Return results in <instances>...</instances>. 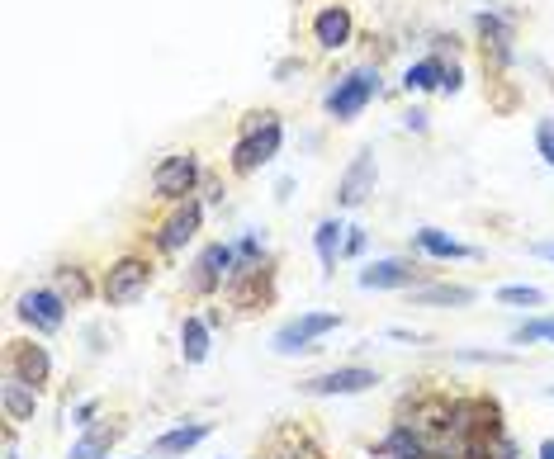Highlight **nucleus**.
Listing matches in <instances>:
<instances>
[{
	"mask_svg": "<svg viewBox=\"0 0 554 459\" xmlns=\"http://www.w3.org/2000/svg\"><path fill=\"white\" fill-rule=\"evenodd\" d=\"M360 289H412L417 284V265L403 261V256H384V261H370L356 275Z\"/></svg>",
	"mask_w": 554,
	"mask_h": 459,
	"instance_id": "nucleus-12",
	"label": "nucleus"
},
{
	"mask_svg": "<svg viewBox=\"0 0 554 459\" xmlns=\"http://www.w3.org/2000/svg\"><path fill=\"white\" fill-rule=\"evenodd\" d=\"M199 223H204V204L199 199H180L176 204V213L161 223V232H157V247L166 251V256H176L185 242H195V232H199Z\"/></svg>",
	"mask_w": 554,
	"mask_h": 459,
	"instance_id": "nucleus-10",
	"label": "nucleus"
},
{
	"mask_svg": "<svg viewBox=\"0 0 554 459\" xmlns=\"http://www.w3.org/2000/svg\"><path fill=\"white\" fill-rule=\"evenodd\" d=\"M280 142H285V128H280V119H275L270 109H261V114H247V124H242V142L233 147V171H237V176H251V171H261L266 161H275Z\"/></svg>",
	"mask_w": 554,
	"mask_h": 459,
	"instance_id": "nucleus-1",
	"label": "nucleus"
},
{
	"mask_svg": "<svg viewBox=\"0 0 554 459\" xmlns=\"http://www.w3.org/2000/svg\"><path fill=\"white\" fill-rule=\"evenodd\" d=\"M455 360H465V365H507L512 355H502V351H455Z\"/></svg>",
	"mask_w": 554,
	"mask_h": 459,
	"instance_id": "nucleus-30",
	"label": "nucleus"
},
{
	"mask_svg": "<svg viewBox=\"0 0 554 459\" xmlns=\"http://www.w3.org/2000/svg\"><path fill=\"white\" fill-rule=\"evenodd\" d=\"M375 384H379L375 370H365V365H341V370L304 379L299 393H308V398H351V393H365V389H375Z\"/></svg>",
	"mask_w": 554,
	"mask_h": 459,
	"instance_id": "nucleus-8",
	"label": "nucleus"
},
{
	"mask_svg": "<svg viewBox=\"0 0 554 459\" xmlns=\"http://www.w3.org/2000/svg\"><path fill=\"white\" fill-rule=\"evenodd\" d=\"M379 455L384 459H431V445L412 431L408 422H398L389 436H384V445H379Z\"/></svg>",
	"mask_w": 554,
	"mask_h": 459,
	"instance_id": "nucleus-22",
	"label": "nucleus"
},
{
	"mask_svg": "<svg viewBox=\"0 0 554 459\" xmlns=\"http://www.w3.org/2000/svg\"><path fill=\"white\" fill-rule=\"evenodd\" d=\"M209 431H214L209 422H180V426H171V431H161L157 441H152V455H157V459L190 455L195 445H204V441H209Z\"/></svg>",
	"mask_w": 554,
	"mask_h": 459,
	"instance_id": "nucleus-16",
	"label": "nucleus"
},
{
	"mask_svg": "<svg viewBox=\"0 0 554 459\" xmlns=\"http://www.w3.org/2000/svg\"><path fill=\"white\" fill-rule=\"evenodd\" d=\"M5 459H19V450H15V431H5Z\"/></svg>",
	"mask_w": 554,
	"mask_h": 459,
	"instance_id": "nucleus-36",
	"label": "nucleus"
},
{
	"mask_svg": "<svg viewBox=\"0 0 554 459\" xmlns=\"http://www.w3.org/2000/svg\"><path fill=\"white\" fill-rule=\"evenodd\" d=\"M313 247H318L322 275H332V270H337V261L346 256V223H341V218H322L318 232H313Z\"/></svg>",
	"mask_w": 554,
	"mask_h": 459,
	"instance_id": "nucleus-20",
	"label": "nucleus"
},
{
	"mask_svg": "<svg viewBox=\"0 0 554 459\" xmlns=\"http://www.w3.org/2000/svg\"><path fill=\"white\" fill-rule=\"evenodd\" d=\"M450 436L460 441H498L502 436V407L498 398H455V422H450Z\"/></svg>",
	"mask_w": 554,
	"mask_h": 459,
	"instance_id": "nucleus-2",
	"label": "nucleus"
},
{
	"mask_svg": "<svg viewBox=\"0 0 554 459\" xmlns=\"http://www.w3.org/2000/svg\"><path fill=\"white\" fill-rule=\"evenodd\" d=\"M280 459H299V455H280Z\"/></svg>",
	"mask_w": 554,
	"mask_h": 459,
	"instance_id": "nucleus-39",
	"label": "nucleus"
},
{
	"mask_svg": "<svg viewBox=\"0 0 554 459\" xmlns=\"http://www.w3.org/2000/svg\"><path fill=\"white\" fill-rule=\"evenodd\" d=\"M531 251H536V256H545V261H554V242H536Z\"/></svg>",
	"mask_w": 554,
	"mask_h": 459,
	"instance_id": "nucleus-35",
	"label": "nucleus"
},
{
	"mask_svg": "<svg viewBox=\"0 0 554 459\" xmlns=\"http://www.w3.org/2000/svg\"><path fill=\"white\" fill-rule=\"evenodd\" d=\"M351 34H356V19H351L346 5H322L318 15H313V38H318V48H327V53L346 48Z\"/></svg>",
	"mask_w": 554,
	"mask_h": 459,
	"instance_id": "nucleus-13",
	"label": "nucleus"
},
{
	"mask_svg": "<svg viewBox=\"0 0 554 459\" xmlns=\"http://www.w3.org/2000/svg\"><path fill=\"white\" fill-rule=\"evenodd\" d=\"M228 299L237 303V308H261V303L270 299V270H237L233 280H228Z\"/></svg>",
	"mask_w": 554,
	"mask_h": 459,
	"instance_id": "nucleus-19",
	"label": "nucleus"
},
{
	"mask_svg": "<svg viewBox=\"0 0 554 459\" xmlns=\"http://www.w3.org/2000/svg\"><path fill=\"white\" fill-rule=\"evenodd\" d=\"M365 251V228H346V256H360Z\"/></svg>",
	"mask_w": 554,
	"mask_h": 459,
	"instance_id": "nucleus-32",
	"label": "nucleus"
},
{
	"mask_svg": "<svg viewBox=\"0 0 554 459\" xmlns=\"http://www.w3.org/2000/svg\"><path fill=\"white\" fill-rule=\"evenodd\" d=\"M15 318L29 322L34 332L53 336V332H62V322H67V299H62L57 289H24L15 303Z\"/></svg>",
	"mask_w": 554,
	"mask_h": 459,
	"instance_id": "nucleus-7",
	"label": "nucleus"
},
{
	"mask_svg": "<svg viewBox=\"0 0 554 459\" xmlns=\"http://www.w3.org/2000/svg\"><path fill=\"white\" fill-rule=\"evenodd\" d=\"M545 393H550V398H554V384H550V389H545Z\"/></svg>",
	"mask_w": 554,
	"mask_h": 459,
	"instance_id": "nucleus-38",
	"label": "nucleus"
},
{
	"mask_svg": "<svg viewBox=\"0 0 554 459\" xmlns=\"http://www.w3.org/2000/svg\"><path fill=\"white\" fill-rule=\"evenodd\" d=\"M375 195V157L370 152H356V161L346 166V176L337 185V204L341 209H356L365 199Z\"/></svg>",
	"mask_w": 554,
	"mask_h": 459,
	"instance_id": "nucleus-14",
	"label": "nucleus"
},
{
	"mask_svg": "<svg viewBox=\"0 0 554 459\" xmlns=\"http://www.w3.org/2000/svg\"><path fill=\"white\" fill-rule=\"evenodd\" d=\"M375 95H379V71L375 67H356L327 90V114H332V119H356Z\"/></svg>",
	"mask_w": 554,
	"mask_h": 459,
	"instance_id": "nucleus-4",
	"label": "nucleus"
},
{
	"mask_svg": "<svg viewBox=\"0 0 554 459\" xmlns=\"http://www.w3.org/2000/svg\"><path fill=\"white\" fill-rule=\"evenodd\" d=\"M403 86H408L412 95H422V90H441V86H446V62H441V57H422V62H412V67L403 71Z\"/></svg>",
	"mask_w": 554,
	"mask_h": 459,
	"instance_id": "nucleus-24",
	"label": "nucleus"
},
{
	"mask_svg": "<svg viewBox=\"0 0 554 459\" xmlns=\"http://www.w3.org/2000/svg\"><path fill=\"white\" fill-rule=\"evenodd\" d=\"M233 270H237V247L209 242L195 256V265H190V289L195 294H214V289H223V280H233Z\"/></svg>",
	"mask_w": 554,
	"mask_h": 459,
	"instance_id": "nucleus-9",
	"label": "nucleus"
},
{
	"mask_svg": "<svg viewBox=\"0 0 554 459\" xmlns=\"http://www.w3.org/2000/svg\"><path fill=\"white\" fill-rule=\"evenodd\" d=\"M0 407H5V422H34L38 389H34V384H24L19 374L5 370V384H0Z\"/></svg>",
	"mask_w": 554,
	"mask_h": 459,
	"instance_id": "nucleus-17",
	"label": "nucleus"
},
{
	"mask_svg": "<svg viewBox=\"0 0 554 459\" xmlns=\"http://www.w3.org/2000/svg\"><path fill=\"white\" fill-rule=\"evenodd\" d=\"M408 128H417V133H427V114H422V109H412V114H408Z\"/></svg>",
	"mask_w": 554,
	"mask_h": 459,
	"instance_id": "nucleus-34",
	"label": "nucleus"
},
{
	"mask_svg": "<svg viewBox=\"0 0 554 459\" xmlns=\"http://www.w3.org/2000/svg\"><path fill=\"white\" fill-rule=\"evenodd\" d=\"M119 436H124V422H95L81 431V441L72 445L67 459H109V450L119 445Z\"/></svg>",
	"mask_w": 554,
	"mask_h": 459,
	"instance_id": "nucleus-18",
	"label": "nucleus"
},
{
	"mask_svg": "<svg viewBox=\"0 0 554 459\" xmlns=\"http://www.w3.org/2000/svg\"><path fill=\"white\" fill-rule=\"evenodd\" d=\"M512 341H517V346L554 341V318H531V322H521V327H512Z\"/></svg>",
	"mask_w": 554,
	"mask_h": 459,
	"instance_id": "nucleus-28",
	"label": "nucleus"
},
{
	"mask_svg": "<svg viewBox=\"0 0 554 459\" xmlns=\"http://www.w3.org/2000/svg\"><path fill=\"white\" fill-rule=\"evenodd\" d=\"M412 242L427 251V256H436V261H465V256H474V247L455 242V237L441 232V228H417V232H412Z\"/></svg>",
	"mask_w": 554,
	"mask_h": 459,
	"instance_id": "nucleus-23",
	"label": "nucleus"
},
{
	"mask_svg": "<svg viewBox=\"0 0 554 459\" xmlns=\"http://www.w3.org/2000/svg\"><path fill=\"white\" fill-rule=\"evenodd\" d=\"M53 289L67 303H86L90 299V280H86V270H81V265H62V270H57V280H53Z\"/></svg>",
	"mask_w": 554,
	"mask_h": 459,
	"instance_id": "nucleus-26",
	"label": "nucleus"
},
{
	"mask_svg": "<svg viewBox=\"0 0 554 459\" xmlns=\"http://www.w3.org/2000/svg\"><path fill=\"white\" fill-rule=\"evenodd\" d=\"M10 374H19L24 384H34V389H48V379H53V355L48 346H38V341H10Z\"/></svg>",
	"mask_w": 554,
	"mask_h": 459,
	"instance_id": "nucleus-11",
	"label": "nucleus"
},
{
	"mask_svg": "<svg viewBox=\"0 0 554 459\" xmlns=\"http://www.w3.org/2000/svg\"><path fill=\"white\" fill-rule=\"evenodd\" d=\"M536 152L545 157V166H554V119H540L536 124Z\"/></svg>",
	"mask_w": 554,
	"mask_h": 459,
	"instance_id": "nucleus-29",
	"label": "nucleus"
},
{
	"mask_svg": "<svg viewBox=\"0 0 554 459\" xmlns=\"http://www.w3.org/2000/svg\"><path fill=\"white\" fill-rule=\"evenodd\" d=\"M540 459H554V436L550 441H540Z\"/></svg>",
	"mask_w": 554,
	"mask_h": 459,
	"instance_id": "nucleus-37",
	"label": "nucleus"
},
{
	"mask_svg": "<svg viewBox=\"0 0 554 459\" xmlns=\"http://www.w3.org/2000/svg\"><path fill=\"white\" fill-rule=\"evenodd\" d=\"M209 346H214V327L204 318H185L180 322V360L185 365H204L209 360Z\"/></svg>",
	"mask_w": 554,
	"mask_h": 459,
	"instance_id": "nucleus-21",
	"label": "nucleus"
},
{
	"mask_svg": "<svg viewBox=\"0 0 554 459\" xmlns=\"http://www.w3.org/2000/svg\"><path fill=\"white\" fill-rule=\"evenodd\" d=\"M460 86H465V71H460L455 62H450V67H446V86H441V90H446V95H455Z\"/></svg>",
	"mask_w": 554,
	"mask_h": 459,
	"instance_id": "nucleus-33",
	"label": "nucleus"
},
{
	"mask_svg": "<svg viewBox=\"0 0 554 459\" xmlns=\"http://www.w3.org/2000/svg\"><path fill=\"white\" fill-rule=\"evenodd\" d=\"M498 303H512V308H540V303H545V289H536V284H507V289H498Z\"/></svg>",
	"mask_w": 554,
	"mask_h": 459,
	"instance_id": "nucleus-27",
	"label": "nucleus"
},
{
	"mask_svg": "<svg viewBox=\"0 0 554 459\" xmlns=\"http://www.w3.org/2000/svg\"><path fill=\"white\" fill-rule=\"evenodd\" d=\"M474 299H479V294H474L469 284H427V289H417V294H412V303H422V308H427V303H446V308H469Z\"/></svg>",
	"mask_w": 554,
	"mask_h": 459,
	"instance_id": "nucleus-25",
	"label": "nucleus"
},
{
	"mask_svg": "<svg viewBox=\"0 0 554 459\" xmlns=\"http://www.w3.org/2000/svg\"><path fill=\"white\" fill-rule=\"evenodd\" d=\"M195 185H199L195 152H171V157H161L157 171H152V190H157V199H171V204H180L185 195H195Z\"/></svg>",
	"mask_w": 554,
	"mask_h": 459,
	"instance_id": "nucleus-6",
	"label": "nucleus"
},
{
	"mask_svg": "<svg viewBox=\"0 0 554 459\" xmlns=\"http://www.w3.org/2000/svg\"><path fill=\"white\" fill-rule=\"evenodd\" d=\"M95 417H100V398H86V403L72 407V422L86 431V426H95Z\"/></svg>",
	"mask_w": 554,
	"mask_h": 459,
	"instance_id": "nucleus-31",
	"label": "nucleus"
},
{
	"mask_svg": "<svg viewBox=\"0 0 554 459\" xmlns=\"http://www.w3.org/2000/svg\"><path fill=\"white\" fill-rule=\"evenodd\" d=\"M147 284H152V265H147L143 256H119V261L105 270L100 294H105L109 308H128V303H138L147 294Z\"/></svg>",
	"mask_w": 554,
	"mask_h": 459,
	"instance_id": "nucleus-3",
	"label": "nucleus"
},
{
	"mask_svg": "<svg viewBox=\"0 0 554 459\" xmlns=\"http://www.w3.org/2000/svg\"><path fill=\"white\" fill-rule=\"evenodd\" d=\"M474 24H479L483 38V57H493V67H507L512 62V19L498 15V10H483Z\"/></svg>",
	"mask_w": 554,
	"mask_h": 459,
	"instance_id": "nucleus-15",
	"label": "nucleus"
},
{
	"mask_svg": "<svg viewBox=\"0 0 554 459\" xmlns=\"http://www.w3.org/2000/svg\"><path fill=\"white\" fill-rule=\"evenodd\" d=\"M341 327V313H299V318H289L280 332H275V355H299V351H313V341L327 332H337Z\"/></svg>",
	"mask_w": 554,
	"mask_h": 459,
	"instance_id": "nucleus-5",
	"label": "nucleus"
}]
</instances>
